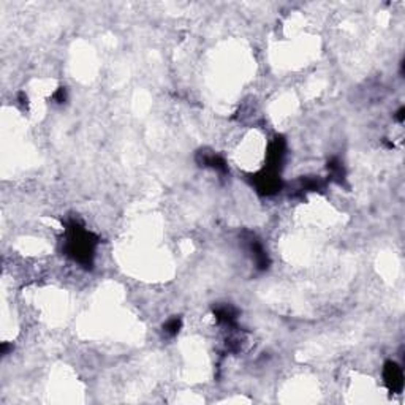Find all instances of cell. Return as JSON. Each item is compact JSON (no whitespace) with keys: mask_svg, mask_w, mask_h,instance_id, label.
Segmentation results:
<instances>
[{"mask_svg":"<svg viewBox=\"0 0 405 405\" xmlns=\"http://www.w3.org/2000/svg\"><path fill=\"white\" fill-rule=\"evenodd\" d=\"M385 380H386V385L389 386L391 391H400L402 389V385H403V377H402V371L400 367L394 363H386L385 364Z\"/></svg>","mask_w":405,"mask_h":405,"instance_id":"6da1fadb","label":"cell"},{"mask_svg":"<svg viewBox=\"0 0 405 405\" xmlns=\"http://www.w3.org/2000/svg\"><path fill=\"white\" fill-rule=\"evenodd\" d=\"M179 328H181V320L179 318H171L170 321H166L165 325V332L170 336H174L179 332Z\"/></svg>","mask_w":405,"mask_h":405,"instance_id":"7a4b0ae2","label":"cell"}]
</instances>
